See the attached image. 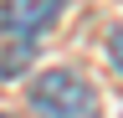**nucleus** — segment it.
I'll return each instance as SVG.
<instances>
[{"mask_svg":"<svg viewBox=\"0 0 123 118\" xmlns=\"http://www.w3.org/2000/svg\"><path fill=\"white\" fill-rule=\"evenodd\" d=\"M31 108L41 118H98V98L77 72H41L31 82Z\"/></svg>","mask_w":123,"mask_h":118,"instance_id":"nucleus-1","label":"nucleus"},{"mask_svg":"<svg viewBox=\"0 0 123 118\" xmlns=\"http://www.w3.org/2000/svg\"><path fill=\"white\" fill-rule=\"evenodd\" d=\"M62 10H67V0H5V10H0V26H5L10 36L31 41L36 31H46Z\"/></svg>","mask_w":123,"mask_h":118,"instance_id":"nucleus-2","label":"nucleus"},{"mask_svg":"<svg viewBox=\"0 0 123 118\" xmlns=\"http://www.w3.org/2000/svg\"><path fill=\"white\" fill-rule=\"evenodd\" d=\"M108 51H113V62L123 67V21L113 26V36H108Z\"/></svg>","mask_w":123,"mask_h":118,"instance_id":"nucleus-3","label":"nucleus"},{"mask_svg":"<svg viewBox=\"0 0 123 118\" xmlns=\"http://www.w3.org/2000/svg\"><path fill=\"white\" fill-rule=\"evenodd\" d=\"M0 118H5V113H0Z\"/></svg>","mask_w":123,"mask_h":118,"instance_id":"nucleus-4","label":"nucleus"}]
</instances>
